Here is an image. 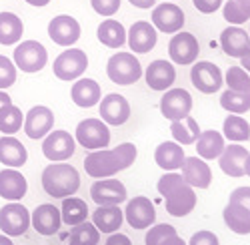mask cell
Instances as JSON below:
<instances>
[{"label":"cell","instance_id":"obj_21","mask_svg":"<svg viewBox=\"0 0 250 245\" xmlns=\"http://www.w3.org/2000/svg\"><path fill=\"white\" fill-rule=\"evenodd\" d=\"M30 225L34 227L36 233L44 235V237H50L54 235L60 225H62V217H60V209H56L50 203H42L38 205L32 215H30Z\"/></svg>","mask_w":250,"mask_h":245},{"label":"cell","instance_id":"obj_53","mask_svg":"<svg viewBox=\"0 0 250 245\" xmlns=\"http://www.w3.org/2000/svg\"><path fill=\"white\" fill-rule=\"evenodd\" d=\"M26 2H28L30 6H46L50 0H26Z\"/></svg>","mask_w":250,"mask_h":245},{"label":"cell","instance_id":"obj_32","mask_svg":"<svg viewBox=\"0 0 250 245\" xmlns=\"http://www.w3.org/2000/svg\"><path fill=\"white\" fill-rule=\"evenodd\" d=\"M96 36H98L100 43L108 49H120L124 43H126V30H124V26L114 18L102 20L98 30H96Z\"/></svg>","mask_w":250,"mask_h":245},{"label":"cell","instance_id":"obj_50","mask_svg":"<svg viewBox=\"0 0 250 245\" xmlns=\"http://www.w3.org/2000/svg\"><path fill=\"white\" fill-rule=\"evenodd\" d=\"M6 105H12V97L6 91H0V109L6 107Z\"/></svg>","mask_w":250,"mask_h":245},{"label":"cell","instance_id":"obj_14","mask_svg":"<svg viewBox=\"0 0 250 245\" xmlns=\"http://www.w3.org/2000/svg\"><path fill=\"white\" fill-rule=\"evenodd\" d=\"M186 16L180 6L174 2H162L152 8V26L166 34H176L182 30Z\"/></svg>","mask_w":250,"mask_h":245},{"label":"cell","instance_id":"obj_11","mask_svg":"<svg viewBox=\"0 0 250 245\" xmlns=\"http://www.w3.org/2000/svg\"><path fill=\"white\" fill-rule=\"evenodd\" d=\"M190 80L200 93L212 95V93L220 91V87L224 85V74L214 63L198 60V63H194V67L190 71Z\"/></svg>","mask_w":250,"mask_h":245},{"label":"cell","instance_id":"obj_2","mask_svg":"<svg viewBox=\"0 0 250 245\" xmlns=\"http://www.w3.org/2000/svg\"><path fill=\"white\" fill-rule=\"evenodd\" d=\"M158 193L166 201V211L172 217H186L196 207V193L194 189L182 179L180 173L166 171L156 185Z\"/></svg>","mask_w":250,"mask_h":245},{"label":"cell","instance_id":"obj_23","mask_svg":"<svg viewBox=\"0 0 250 245\" xmlns=\"http://www.w3.org/2000/svg\"><path fill=\"white\" fill-rule=\"evenodd\" d=\"M220 47L228 56L242 58L250 50V34L246 30H242L240 26L230 24L220 32Z\"/></svg>","mask_w":250,"mask_h":245},{"label":"cell","instance_id":"obj_40","mask_svg":"<svg viewBox=\"0 0 250 245\" xmlns=\"http://www.w3.org/2000/svg\"><path fill=\"white\" fill-rule=\"evenodd\" d=\"M68 241L70 245H96L100 241V231L94 227V223L82 221L72 227Z\"/></svg>","mask_w":250,"mask_h":245},{"label":"cell","instance_id":"obj_39","mask_svg":"<svg viewBox=\"0 0 250 245\" xmlns=\"http://www.w3.org/2000/svg\"><path fill=\"white\" fill-rule=\"evenodd\" d=\"M22 111H20L16 105H6L0 109V133L4 135H14L22 129Z\"/></svg>","mask_w":250,"mask_h":245},{"label":"cell","instance_id":"obj_20","mask_svg":"<svg viewBox=\"0 0 250 245\" xmlns=\"http://www.w3.org/2000/svg\"><path fill=\"white\" fill-rule=\"evenodd\" d=\"M126 40H128V47L130 50L144 54V52H150L156 43H158V32L152 26V23H146V20H138L130 26V30L126 32Z\"/></svg>","mask_w":250,"mask_h":245},{"label":"cell","instance_id":"obj_57","mask_svg":"<svg viewBox=\"0 0 250 245\" xmlns=\"http://www.w3.org/2000/svg\"><path fill=\"white\" fill-rule=\"evenodd\" d=\"M168 2H172V0H168Z\"/></svg>","mask_w":250,"mask_h":245},{"label":"cell","instance_id":"obj_27","mask_svg":"<svg viewBox=\"0 0 250 245\" xmlns=\"http://www.w3.org/2000/svg\"><path fill=\"white\" fill-rule=\"evenodd\" d=\"M70 97L74 100V105H78L82 109H90V107L100 103L102 91H100V85L94 78H78L72 85Z\"/></svg>","mask_w":250,"mask_h":245},{"label":"cell","instance_id":"obj_55","mask_svg":"<svg viewBox=\"0 0 250 245\" xmlns=\"http://www.w3.org/2000/svg\"><path fill=\"white\" fill-rule=\"evenodd\" d=\"M244 175H248V177H250V153H248L246 163H244Z\"/></svg>","mask_w":250,"mask_h":245},{"label":"cell","instance_id":"obj_5","mask_svg":"<svg viewBox=\"0 0 250 245\" xmlns=\"http://www.w3.org/2000/svg\"><path fill=\"white\" fill-rule=\"evenodd\" d=\"M76 143L88 151L106 149L110 145V129L102 119H84L76 127Z\"/></svg>","mask_w":250,"mask_h":245},{"label":"cell","instance_id":"obj_4","mask_svg":"<svg viewBox=\"0 0 250 245\" xmlns=\"http://www.w3.org/2000/svg\"><path fill=\"white\" fill-rule=\"evenodd\" d=\"M106 74L116 85H132L142 76V65L132 52H116L106 63Z\"/></svg>","mask_w":250,"mask_h":245},{"label":"cell","instance_id":"obj_36","mask_svg":"<svg viewBox=\"0 0 250 245\" xmlns=\"http://www.w3.org/2000/svg\"><path fill=\"white\" fill-rule=\"evenodd\" d=\"M170 133L174 137V141L178 145H194L198 135H200V129H198V122L188 115L180 121H172L170 122Z\"/></svg>","mask_w":250,"mask_h":245},{"label":"cell","instance_id":"obj_52","mask_svg":"<svg viewBox=\"0 0 250 245\" xmlns=\"http://www.w3.org/2000/svg\"><path fill=\"white\" fill-rule=\"evenodd\" d=\"M234 2L244 10V14L250 18V0H234Z\"/></svg>","mask_w":250,"mask_h":245},{"label":"cell","instance_id":"obj_45","mask_svg":"<svg viewBox=\"0 0 250 245\" xmlns=\"http://www.w3.org/2000/svg\"><path fill=\"white\" fill-rule=\"evenodd\" d=\"M186 245H220V241H218L216 233L208 231V229H202V231H196Z\"/></svg>","mask_w":250,"mask_h":245},{"label":"cell","instance_id":"obj_16","mask_svg":"<svg viewBox=\"0 0 250 245\" xmlns=\"http://www.w3.org/2000/svg\"><path fill=\"white\" fill-rule=\"evenodd\" d=\"M48 36L58 47H72L74 43H78V38H80L78 20L68 16V14L54 16L48 23Z\"/></svg>","mask_w":250,"mask_h":245},{"label":"cell","instance_id":"obj_31","mask_svg":"<svg viewBox=\"0 0 250 245\" xmlns=\"http://www.w3.org/2000/svg\"><path fill=\"white\" fill-rule=\"evenodd\" d=\"M194 149L198 153L200 159L204 161H212V159H218L224 151V137L218 133V131H200L196 143H194Z\"/></svg>","mask_w":250,"mask_h":245},{"label":"cell","instance_id":"obj_17","mask_svg":"<svg viewBox=\"0 0 250 245\" xmlns=\"http://www.w3.org/2000/svg\"><path fill=\"white\" fill-rule=\"evenodd\" d=\"M100 117L106 125L120 127L130 119V103L122 95L110 93L100 98Z\"/></svg>","mask_w":250,"mask_h":245},{"label":"cell","instance_id":"obj_19","mask_svg":"<svg viewBox=\"0 0 250 245\" xmlns=\"http://www.w3.org/2000/svg\"><path fill=\"white\" fill-rule=\"evenodd\" d=\"M182 179L188 183L192 189H208L212 183V171L208 167V163H204V159L196 157H186L182 163Z\"/></svg>","mask_w":250,"mask_h":245},{"label":"cell","instance_id":"obj_22","mask_svg":"<svg viewBox=\"0 0 250 245\" xmlns=\"http://www.w3.org/2000/svg\"><path fill=\"white\" fill-rule=\"evenodd\" d=\"M144 78H146V85L152 89V91H168L174 80H176V69L172 63L168 60H152L148 65L146 73H144Z\"/></svg>","mask_w":250,"mask_h":245},{"label":"cell","instance_id":"obj_15","mask_svg":"<svg viewBox=\"0 0 250 245\" xmlns=\"http://www.w3.org/2000/svg\"><path fill=\"white\" fill-rule=\"evenodd\" d=\"M90 197L96 205H120L128 199L126 187L118 179H98L90 187Z\"/></svg>","mask_w":250,"mask_h":245},{"label":"cell","instance_id":"obj_26","mask_svg":"<svg viewBox=\"0 0 250 245\" xmlns=\"http://www.w3.org/2000/svg\"><path fill=\"white\" fill-rule=\"evenodd\" d=\"M186 155H184V147L178 145L176 141H164L156 147L154 151V161L156 165L164 171H176L182 167Z\"/></svg>","mask_w":250,"mask_h":245},{"label":"cell","instance_id":"obj_6","mask_svg":"<svg viewBox=\"0 0 250 245\" xmlns=\"http://www.w3.org/2000/svg\"><path fill=\"white\" fill-rule=\"evenodd\" d=\"M86 69H88V56L80 49L62 50L54 58V65H52L54 76L60 80H76L84 74Z\"/></svg>","mask_w":250,"mask_h":245},{"label":"cell","instance_id":"obj_13","mask_svg":"<svg viewBox=\"0 0 250 245\" xmlns=\"http://www.w3.org/2000/svg\"><path fill=\"white\" fill-rule=\"evenodd\" d=\"M124 217H126L128 225L132 229H148V227L154 225V221H156L154 203L148 197L138 195V197H134V199H130L126 203Z\"/></svg>","mask_w":250,"mask_h":245},{"label":"cell","instance_id":"obj_12","mask_svg":"<svg viewBox=\"0 0 250 245\" xmlns=\"http://www.w3.org/2000/svg\"><path fill=\"white\" fill-rule=\"evenodd\" d=\"M200 45L194 34L190 32H176L170 43H168V54L174 65H194V60L198 58Z\"/></svg>","mask_w":250,"mask_h":245},{"label":"cell","instance_id":"obj_48","mask_svg":"<svg viewBox=\"0 0 250 245\" xmlns=\"http://www.w3.org/2000/svg\"><path fill=\"white\" fill-rule=\"evenodd\" d=\"M104 245H132V241L126 237V235H124V233H110V237L106 239V243H104Z\"/></svg>","mask_w":250,"mask_h":245},{"label":"cell","instance_id":"obj_49","mask_svg":"<svg viewBox=\"0 0 250 245\" xmlns=\"http://www.w3.org/2000/svg\"><path fill=\"white\" fill-rule=\"evenodd\" d=\"M128 2L136 8H152L156 4V0H128Z\"/></svg>","mask_w":250,"mask_h":245},{"label":"cell","instance_id":"obj_44","mask_svg":"<svg viewBox=\"0 0 250 245\" xmlns=\"http://www.w3.org/2000/svg\"><path fill=\"white\" fill-rule=\"evenodd\" d=\"M90 4H92V8H94L96 14L110 18V16H114L118 12L120 0H90Z\"/></svg>","mask_w":250,"mask_h":245},{"label":"cell","instance_id":"obj_10","mask_svg":"<svg viewBox=\"0 0 250 245\" xmlns=\"http://www.w3.org/2000/svg\"><path fill=\"white\" fill-rule=\"evenodd\" d=\"M76 151V141L68 131H50L42 141V153L52 163L68 161Z\"/></svg>","mask_w":250,"mask_h":245},{"label":"cell","instance_id":"obj_7","mask_svg":"<svg viewBox=\"0 0 250 245\" xmlns=\"http://www.w3.org/2000/svg\"><path fill=\"white\" fill-rule=\"evenodd\" d=\"M48 63V52L38 40H24L14 49V65L22 73H38Z\"/></svg>","mask_w":250,"mask_h":245},{"label":"cell","instance_id":"obj_43","mask_svg":"<svg viewBox=\"0 0 250 245\" xmlns=\"http://www.w3.org/2000/svg\"><path fill=\"white\" fill-rule=\"evenodd\" d=\"M222 14H224L226 23L232 24V26H240V24H244L246 20H248V16L244 14V10L234 2V0H228V2H224Z\"/></svg>","mask_w":250,"mask_h":245},{"label":"cell","instance_id":"obj_30","mask_svg":"<svg viewBox=\"0 0 250 245\" xmlns=\"http://www.w3.org/2000/svg\"><path fill=\"white\" fill-rule=\"evenodd\" d=\"M222 219L226 223V227L236 235H248L250 233V211L244 209L238 203L228 201L226 207L222 211Z\"/></svg>","mask_w":250,"mask_h":245},{"label":"cell","instance_id":"obj_8","mask_svg":"<svg viewBox=\"0 0 250 245\" xmlns=\"http://www.w3.org/2000/svg\"><path fill=\"white\" fill-rule=\"evenodd\" d=\"M30 227V213L18 201H12L0 209V229L8 237L24 235Z\"/></svg>","mask_w":250,"mask_h":245},{"label":"cell","instance_id":"obj_37","mask_svg":"<svg viewBox=\"0 0 250 245\" xmlns=\"http://www.w3.org/2000/svg\"><path fill=\"white\" fill-rule=\"evenodd\" d=\"M222 131H224L222 137L228 139L230 143H242V141L250 139V125H248V121L240 115H228L224 119Z\"/></svg>","mask_w":250,"mask_h":245},{"label":"cell","instance_id":"obj_33","mask_svg":"<svg viewBox=\"0 0 250 245\" xmlns=\"http://www.w3.org/2000/svg\"><path fill=\"white\" fill-rule=\"evenodd\" d=\"M24 34V24L14 12H0V45H16Z\"/></svg>","mask_w":250,"mask_h":245},{"label":"cell","instance_id":"obj_24","mask_svg":"<svg viewBox=\"0 0 250 245\" xmlns=\"http://www.w3.org/2000/svg\"><path fill=\"white\" fill-rule=\"evenodd\" d=\"M28 191L26 177L16 169L0 171V197L8 201H20Z\"/></svg>","mask_w":250,"mask_h":245},{"label":"cell","instance_id":"obj_3","mask_svg":"<svg viewBox=\"0 0 250 245\" xmlns=\"http://www.w3.org/2000/svg\"><path fill=\"white\" fill-rule=\"evenodd\" d=\"M42 189L54 199L72 197L80 189V175L70 163H52L42 171Z\"/></svg>","mask_w":250,"mask_h":245},{"label":"cell","instance_id":"obj_42","mask_svg":"<svg viewBox=\"0 0 250 245\" xmlns=\"http://www.w3.org/2000/svg\"><path fill=\"white\" fill-rule=\"evenodd\" d=\"M16 83V65L4 54H0V91H6Z\"/></svg>","mask_w":250,"mask_h":245},{"label":"cell","instance_id":"obj_51","mask_svg":"<svg viewBox=\"0 0 250 245\" xmlns=\"http://www.w3.org/2000/svg\"><path fill=\"white\" fill-rule=\"evenodd\" d=\"M240 67H242V69H244V71L250 74V50H248V52H246V54L240 58Z\"/></svg>","mask_w":250,"mask_h":245},{"label":"cell","instance_id":"obj_1","mask_svg":"<svg viewBox=\"0 0 250 245\" xmlns=\"http://www.w3.org/2000/svg\"><path fill=\"white\" fill-rule=\"evenodd\" d=\"M138 151L132 143H122L116 149H98L86 155L84 159V169L94 179H108L124 169H128Z\"/></svg>","mask_w":250,"mask_h":245},{"label":"cell","instance_id":"obj_38","mask_svg":"<svg viewBox=\"0 0 250 245\" xmlns=\"http://www.w3.org/2000/svg\"><path fill=\"white\" fill-rule=\"evenodd\" d=\"M220 107L230 115H244L250 111V93L224 91L220 97Z\"/></svg>","mask_w":250,"mask_h":245},{"label":"cell","instance_id":"obj_41","mask_svg":"<svg viewBox=\"0 0 250 245\" xmlns=\"http://www.w3.org/2000/svg\"><path fill=\"white\" fill-rule=\"evenodd\" d=\"M224 83L228 85V91L236 93H250V74L242 67H230L224 74Z\"/></svg>","mask_w":250,"mask_h":245},{"label":"cell","instance_id":"obj_46","mask_svg":"<svg viewBox=\"0 0 250 245\" xmlns=\"http://www.w3.org/2000/svg\"><path fill=\"white\" fill-rule=\"evenodd\" d=\"M232 203H238V205H242L244 209L250 211V187H236L232 193H230V199Z\"/></svg>","mask_w":250,"mask_h":245},{"label":"cell","instance_id":"obj_47","mask_svg":"<svg viewBox=\"0 0 250 245\" xmlns=\"http://www.w3.org/2000/svg\"><path fill=\"white\" fill-rule=\"evenodd\" d=\"M192 4L202 14H212L222 6V0H192Z\"/></svg>","mask_w":250,"mask_h":245},{"label":"cell","instance_id":"obj_29","mask_svg":"<svg viewBox=\"0 0 250 245\" xmlns=\"http://www.w3.org/2000/svg\"><path fill=\"white\" fill-rule=\"evenodd\" d=\"M28 159L26 147L20 143L16 137L12 135H4L0 139V163L10 169H18L22 167Z\"/></svg>","mask_w":250,"mask_h":245},{"label":"cell","instance_id":"obj_56","mask_svg":"<svg viewBox=\"0 0 250 245\" xmlns=\"http://www.w3.org/2000/svg\"><path fill=\"white\" fill-rule=\"evenodd\" d=\"M248 34H250V28H248Z\"/></svg>","mask_w":250,"mask_h":245},{"label":"cell","instance_id":"obj_34","mask_svg":"<svg viewBox=\"0 0 250 245\" xmlns=\"http://www.w3.org/2000/svg\"><path fill=\"white\" fill-rule=\"evenodd\" d=\"M146 245H186V241L176 233V227L170 223H158L148 227V233L144 237Z\"/></svg>","mask_w":250,"mask_h":245},{"label":"cell","instance_id":"obj_18","mask_svg":"<svg viewBox=\"0 0 250 245\" xmlns=\"http://www.w3.org/2000/svg\"><path fill=\"white\" fill-rule=\"evenodd\" d=\"M24 133L28 139H44L52 127H54V113L44 107V105H38V107H32L26 117H24Z\"/></svg>","mask_w":250,"mask_h":245},{"label":"cell","instance_id":"obj_25","mask_svg":"<svg viewBox=\"0 0 250 245\" xmlns=\"http://www.w3.org/2000/svg\"><path fill=\"white\" fill-rule=\"evenodd\" d=\"M248 151L246 147L232 143V145L224 147L222 155L218 157V165L224 175L228 177H244V163H246Z\"/></svg>","mask_w":250,"mask_h":245},{"label":"cell","instance_id":"obj_54","mask_svg":"<svg viewBox=\"0 0 250 245\" xmlns=\"http://www.w3.org/2000/svg\"><path fill=\"white\" fill-rule=\"evenodd\" d=\"M0 245H14V243H12V239L8 235L2 233V235H0Z\"/></svg>","mask_w":250,"mask_h":245},{"label":"cell","instance_id":"obj_35","mask_svg":"<svg viewBox=\"0 0 250 245\" xmlns=\"http://www.w3.org/2000/svg\"><path fill=\"white\" fill-rule=\"evenodd\" d=\"M60 217L66 223L68 227H74L78 223L86 221L88 217V205L78 197H66L62 199V207H60Z\"/></svg>","mask_w":250,"mask_h":245},{"label":"cell","instance_id":"obj_9","mask_svg":"<svg viewBox=\"0 0 250 245\" xmlns=\"http://www.w3.org/2000/svg\"><path fill=\"white\" fill-rule=\"evenodd\" d=\"M192 111V97L186 89H168L164 91L160 98V113L164 119L180 121L184 117H188Z\"/></svg>","mask_w":250,"mask_h":245},{"label":"cell","instance_id":"obj_28","mask_svg":"<svg viewBox=\"0 0 250 245\" xmlns=\"http://www.w3.org/2000/svg\"><path fill=\"white\" fill-rule=\"evenodd\" d=\"M124 221V211L118 205H98L92 213V223L100 233H116Z\"/></svg>","mask_w":250,"mask_h":245}]
</instances>
